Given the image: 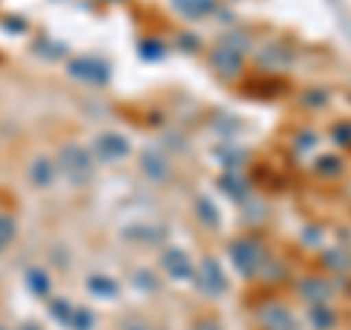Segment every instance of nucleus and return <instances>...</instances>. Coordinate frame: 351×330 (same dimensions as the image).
<instances>
[{"label":"nucleus","instance_id":"nucleus-1","mask_svg":"<svg viewBox=\"0 0 351 330\" xmlns=\"http://www.w3.org/2000/svg\"><path fill=\"white\" fill-rule=\"evenodd\" d=\"M56 167H59V173L68 175V179L85 181L88 175L94 173V158H91V152L82 149L80 144H68V147H62Z\"/></svg>","mask_w":351,"mask_h":330},{"label":"nucleus","instance_id":"nucleus-2","mask_svg":"<svg viewBox=\"0 0 351 330\" xmlns=\"http://www.w3.org/2000/svg\"><path fill=\"white\" fill-rule=\"evenodd\" d=\"M129 152H132V144H129V138L123 135V131L108 129V131H100L97 140H94V155L100 161H106V164L123 161Z\"/></svg>","mask_w":351,"mask_h":330},{"label":"nucleus","instance_id":"nucleus-3","mask_svg":"<svg viewBox=\"0 0 351 330\" xmlns=\"http://www.w3.org/2000/svg\"><path fill=\"white\" fill-rule=\"evenodd\" d=\"M232 260L243 275H255L263 266V251L255 240H237V243H232Z\"/></svg>","mask_w":351,"mask_h":330},{"label":"nucleus","instance_id":"nucleus-4","mask_svg":"<svg viewBox=\"0 0 351 330\" xmlns=\"http://www.w3.org/2000/svg\"><path fill=\"white\" fill-rule=\"evenodd\" d=\"M196 281H199V287H202L208 295L226 292V275H223V266H219L214 257H205V260L199 263V269H196Z\"/></svg>","mask_w":351,"mask_h":330},{"label":"nucleus","instance_id":"nucleus-5","mask_svg":"<svg viewBox=\"0 0 351 330\" xmlns=\"http://www.w3.org/2000/svg\"><path fill=\"white\" fill-rule=\"evenodd\" d=\"M161 266L167 269V275L170 278H176V281H184V278H191L193 275V260L184 255L182 249H167L161 255Z\"/></svg>","mask_w":351,"mask_h":330},{"label":"nucleus","instance_id":"nucleus-6","mask_svg":"<svg viewBox=\"0 0 351 330\" xmlns=\"http://www.w3.org/2000/svg\"><path fill=\"white\" fill-rule=\"evenodd\" d=\"M240 62H243V50L232 47V44H223V47L214 50V56H211V64L226 76H234L240 71Z\"/></svg>","mask_w":351,"mask_h":330},{"label":"nucleus","instance_id":"nucleus-7","mask_svg":"<svg viewBox=\"0 0 351 330\" xmlns=\"http://www.w3.org/2000/svg\"><path fill=\"white\" fill-rule=\"evenodd\" d=\"M71 71H73V76H80V79H85V82H106L108 79V68H106L103 62L91 59V56L76 59L71 64Z\"/></svg>","mask_w":351,"mask_h":330},{"label":"nucleus","instance_id":"nucleus-8","mask_svg":"<svg viewBox=\"0 0 351 330\" xmlns=\"http://www.w3.org/2000/svg\"><path fill=\"white\" fill-rule=\"evenodd\" d=\"M141 167H144V173L149 175L152 181L167 179V173H170V164H167V158H164L158 149H147L144 158H141Z\"/></svg>","mask_w":351,"mask_h":330},{"label":"nucleus","instance_id":"nucleus-9","mask_svg":"<svg viewBox=\"0 0 351 330\" xmlns=\"http://www.w3.org/2000/svg\"><path fill=\"white\" fill-rule=\"evenodd\" d=\"M56 173H59V167L50 158H36L29 167V181L36 187H50L53 179H56Z\"/></svg>","mask_w":351,"mask_h":330},{"label":"nucleus","instance_id":"nucleus-10","mask_svg":"<svg viewBox=\"0 0 351 330\" xmlns=\"http://www.w3.org/2000/svg\"><path fill=\"white\" fill-rule=\"evenodd\" d=\"M173 6L184 18H205L214 12V0H173Z\"/></svg>","mask_w":351,"mask_h":330},{"label":"nucleus","instance_id":"nucleus-11","mask_svg":"<svg viewBox=\"0 0 351 330\" xmlns=\"http://www.w3.org/2000/svg\"><path fill=\"white\" fill-rule=\"evenodd\" d=\"M263 322H267L269 330H293L295 327L290 310H284V307H269V310L263 313Z\"/></svg>","mask_w":351,"mask_h":330},{"label":"nucleus","instance_id":"nucleus-12","mask_svg":"<svg viewBox=\"0 0 351 330\" xmlns=\"http://www.w3.org/2000/svg\"><path fill=\"white\" fill-rule=\"evenodd\" d=\"M334 318H337V313L328 304H311V325L316 330H331Z\"/></svg>","mask_w":351,"mask_h":330},{"label":"nucleus","instance_id":"nucleus-13","mask_svg":"<svg viewBox=\"0 0 351 330\" xmlns=\"http://www.w3.org/2000/svg\"><path fill=\"white\" fill-rule=\"evenodd\" d=\"M302 295L311 304H325V299L331 295V290L325 287V281H304L302 283Z\"/></svg>","mask_w":351,"mask_h":330},{"label":"nucleus","instance_id":"nucleus-14","mask_svg":"<svg viewBox=\"0 0 351 330\" xmlns=\"http://www.w3.org/2000/svg\"><path fill=\"white\" fill-rule=\"evenodd\" d=\"M15 234H18V225H15V219L0 211V251H6L9 246L15 243Z\"/></svg>","mask_w":351,"mask_h":330},{"label":"nucleus","instance_id":"nucleus-15","mask_svg":"<svg viewBox=\"0 0 351 330\" xmlns=\"http://www.w3.org/2000/svg\"><path fill=\"white\" fill-rule=\"evenodd\" d=\"M27 283H29V290L36 295H47L50 292V278L41 269H29L27 272Z\"/></svg>","mask_w":351,"mask_h":330},{"label":"nucleus","instance_id":"nucleus-16","mask_svg":"<svg viewBox=\"0 0 351 330\" xmlns=\"http://www.w3.org/2000/svg\"><path fill=\"white\" fill-rule=\"evenodd\" d=\"M88 287H91L94 292H100V295H114V292H117L114 281H112V278H103V275H94V278L88 281Z\"/></svg>","mask_w":351,"mask_h":330},{"label":"nucleus","instance_id":"nucleus-17","mask_svg":"<svg viewBox=\"0 0 351 330\" xmlns=\"http://www.w3.org/2000/svg\"><path fill=\"white\" fill-rule=\"evenodd\" d=\"M53 316L71 325V318H73V307H71L68 301H64V299H62V301H53Z\"/></svg>","mask_w":351,"mask_h":330},{"label":"nucleus","instance_id":"nucleus-18","mask_svg":"<svg viewBox=\"0 0 351 330\" xmlns=\"http://www.w3.org/2000/svg\"><path fill=\"white\" fill-rule=\"evenodd\" d=\"M319 164H322V167H319V173H322V175H337V173H339V167H343V164H339L337 158H322Z\"/></svg>","mask_w":351,"mask_h":330},{"label":"nucleus","instance_id":"nucleus-19","mask_svg":"<svg viewBox=\"0 0 351 330\" xmlns=\"http://www.w3.org/2000/svg\"><path fill=\"white\" fill-rule=\"evenodd\" d=\"M196 330H219L214 322H202V325H196Z\"/></svg>","mask_w":351,"mask_h":330},{"label":"nucleus","instance_id":"nucleus-20","mask_svg":"<svg viewBox=\"0 0 351 330\" xmlns=\"http://www.w3.org/2000/svg\"><path fill=\"white\" fill-rule=\"evenodd\" d=\"M18 330H41V327H38V325H21Z\"/></svg>","mask_w":351,"mask_h":330},{"label":"nucleus","instance_id":"nucleus-21","mask_svg":"<svg viewBox=\"0 0 351 330\" xmlns=\"http://www.w3.org/2000/svg\"><path fill=\"white\" fill-rule=\"evenodd\" d=\"M0 330H6V327H0Z\"/></svg>","mask_w":351,"mask_h":330}]
</instances>
